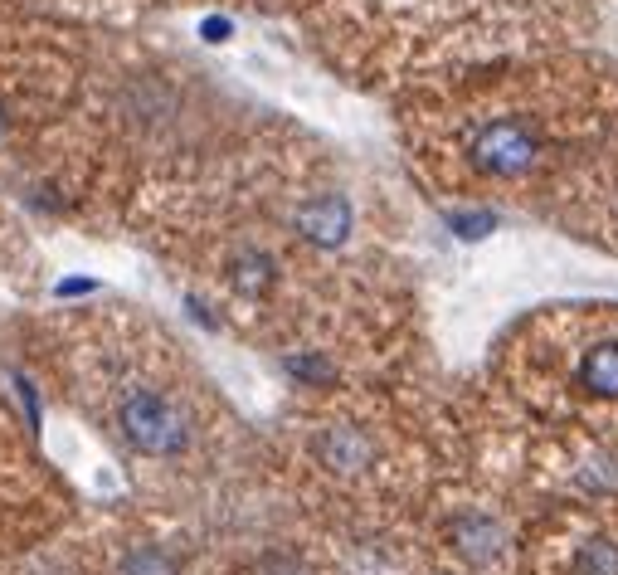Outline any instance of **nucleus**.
I'll return each mask as SVG.
<instances>
[{"label": "nucleus", "mask_w": 618, "mask_h": 575, "mask_svg": "<svg viewBox=\"0 0 618 575\" xmlns=\"http://www.w3.org/2000/svg\"><path fill=\"white\" fill-rule=\"evenodd\" d=\"M570 575H618V537L589 532L570 556Z\"/></svg>", "instance_id": "6"}, {"label": "nucleus", "mask_w": 618, "mask_h": 575, "mask_svg": "<svg viewBox=\"0 0 618 575\" xmlns=\"http://www.w3.org/2000/svg\"><path fill=\"white\" fill-rule=\"evenodd\" d=\"M10 127H15V108H10V98L0 93V142L10 137Z\"/></svg>", "instance_id": "9"}, {"label": "nucleus", "mask_w": 618, "mask_h": 575, "mask_svg": "<svg viewBox=\"0 0 618 575\" xmlns=\"http://www.w3.org/2000/svg\"><path fill=\"white\" fill-rule=\"evenodd\" d=\"M127 575H171V566H166L156 551H142V556L127 561Z\"/></svg>", "instance_id": "7"}, {"label": "nucleus", "mask_w": 618, "mask_h": 575, "mask_svg": "<svg viewBox=\"0 0 618 575\" xmlns=\"http://www.w3.org/2000/svg\"><path fill=\"white\" fill-rule=\"evenodd\" d=\"M117 429H122V439H127L137 454H146V459H176L185 444H190V420H185V410L171 395L151 390V385H132V390L122 395V405H117Z\"/></svg>", "instance_id": "4"}, {"label": "nucleus", "mask_w": 618, "mask_h": 575, "mask_svg": "<svg viewBox=\"0 0 618 575\" xmlns=\"http://www.w3.org/2000/svg\"><path fill=\"white\" fill-rule=\"evenodd\" d=\"M560 351V390L570 395L575 410L589 415H614L618 420V317H584L570 322V342H546Z\"/></svg>", "instance_id": "3"}, {"label": "nucleus", "mask_w": 618, "mask_h": 575, "mask_svg": "<svg viewBox=\"0 0 618 575\" xmlns=\"http://www.w3.org/2000/svg\"><path fill=\"white\" fill-rule=\"evenodd\" d=\"M618 122V69L580 49H531L404 88L400 127L434 186L507 191L560 176Z\"/></svg>", "instance_id": "1"}, {"label": "nucleus", "mask_w": 618, "mask_h": 575, "mask_svg": "<svg viewBox=\"0 0 618 575\" xmlns=\"http://www.w3.org/2000/svg\"><path fill=\"white\" fill-rule=\"evenodd\" d=\"M565 0H322L317 44L356 83L414 88L507 54L560 49Z\"/></svg>", "instance_id": "2"}, {"label": "nucleus", "mask_w": 618, "mask_h": 575, "mask_svg": "<svg viewBox=\"0 0 618 575\" xmlns=\"http://www.w3.org/2000/svg\"><path fill=\"white\" fill-rule=\"evenodd\" d=\"M317 463L341 473V478H356L365 468H375V439L365 424H351V420H336V424H322L317 429Z\"/></svg>", "instance_id": "5"}, {"label": "nucleus", "mask_w": 618, "mask_h": 575, "mask_svg": "<svg viewBox=\"0 0 618 575\" xmlns=\"http://www.w3.org/2000/svg\"><path fill=\"white\" fill-rule=\"evenodd\" d=\"M98 283L93 278H69V283H59V298H73V293H93Z\"/></svg>", "instance_id": "8"}]
</instances>
